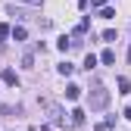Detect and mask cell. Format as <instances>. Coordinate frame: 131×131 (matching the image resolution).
I'll use <instances>...</instances> for the list:
<instances>
[{
	"label": "cell",
	"instance_id": "obj_4",
	"mask_svg": "<svg viewBox=\"0 0 131 131\" xmlns=\"http://www.w3.org/2000/svg\"><path fill=\"white\" fill-rule=\"evenodd\" d=\"M9 38H13V41H25V38H28V31H25L22 25H16V28H9Z\"/></svg>",
	"mask_w": 131,
	"mask_h": 131
},
{
	"label": "cell",
	"instance_id": "obj_18",
	"mask_svg": "<svg viewBox=\"0 0 131 131\" xmlns=\"http://www.w3.org/2000/svg\"><path fill=\"white\" fill-rule=\"evenodd\" d=\"M0 38H9V25H6V22L0 25Z\"/></svg>",
	"mask_w": 131,
	"mask_h": 131
},
{
	"label": "cell",
	"instance_id": "obj_12",
	"mask_svg": "<svg viewBox=\"0 0 131 131\" xmlns=\"http://www.w3.org/2000/svg\"><path fill=\"white\" fill-rule=\"evenodd\" d=\"M131 91V81L128 78H119V94H128Z\"/></svg>",
	"mask_w": 131,
	"mask_h": 131
},
{
	"label": "cell",
	"instance_id": "obj_17",
	"mask_svg": "<svg viewBox=\"0 0 131 131\" xmlns=\"http://www.w3.org/2000/svg\"><path fill=\"white\" fill-rule=\"evenodd\" d=\"M106 3H109V0H91V6H94V9H100V6H106Z\"/></svg>",
	"mask_w": 131,
	"mask_h": 131
},
{
	"label": "cell",
	"instance_id": "obj_23",
	"mask_svg": "<svg viewBox=\"0 0 131 131\" xmlns=\"http://www.w3.org/2000/svg\"><path fill=\"white\" fill-rule=\"evenodd\" d=\"M128 62H131V47H128Z\"/></svg>",
	"mask_w": 131,
	"mask_h": 131
},
{
	"label": "cell",
	"instance_id": "obj_3",
	"mask_svg": "<svg viewBox=\"0 0 131 131\" xmlns=\"http://www.w3.org/2000/svg\"><path fill=\"white\" fill-rule=\"evenodd\" d=\"M0 78H3V84H9V88H16V84H19V75H16L13 69H3V75H0Z\"/></svg>",
	"mask_w": 131,
	"mask_h": 131
},
{
	"label": "cell",
	"instance_id": "obj_11",
	"mask_svg": "<svg viewBox=\"0 0 131 131\" xmlns=\"http://www.w3.org/2000/svg\"><path fill=\"white\" fill-rule=\"evenodd\" d=\"M22 69H35V56H31V53L22 56Z\"/></svg>",
	"mask_w": 131,
	"mask_h": 131
},
{
	"label": "cell",
	"instance_id": "obj_8",
	"mask_svg": "<svg viewBox=\"0 0 131 131\" xmlns=\"http://www.w3.org/2000/svg\"><path fill=\"white\" fill-rule=\"evenodd\" d=\"M100 62L103 66H112V62H116V53H112V50H103L100 53Z\"/></svg>",
	"mask_w": 131,
	"mask_h": 131
},
{
	"label": "cell",
	"instance_id": "obj_19",
	"mask_svg": "<svg viewBox=\"0 0 131 131\" xmlns=\"http://www.w3.org/2000/svg\"><path fill=\"white\" fill-rule=\"evenodd\" d=\"M22 3H28V6H41L44 0H22Z\"/></svg>",
	"mask_w": 131,
	"mask_h": 131
},
{
	"label": "cell",
	"instance_id": "obj_13",
	"mask_svg": "<svg viewBox=\"0 0 131 131\" xmlns=\"http://www.w3.org/2000/svg\"><path fill=\"white\" fill-rule=\"evenodd\" d=\"M94 66H97V56H94V53H88V56H84V69L91 72V69H94Z\"/></svg>",
	"mask_w": 131,
	"mask_h": 131
},
{
	"label": "cell",
	"instance_id": "obj_22",
	"mask_svg": "<svg viewBox=\"0 0 131 131\" xmlns=\"http://www.w3.org/2000/svg\"><path fill=\"white\" fill-rule=\"evenodd\" d=\"M41 131H53V128H50V125H44V128H41Z\"/></svg>",
	"mask_w": 131,
	"mask_h": 131
},
{
	"label": "cell",
	"instance_id": "obj_6",
	"mask_svg": "<svg viewBox=\"0 0 131 131\" xmlns=\"http://www.w3.org/2000/svg\"><path fill=\"white\" fill-rule=\"evenodd\" d=\"M69 116H72V119H69L72 125H84V109H72Z\"/></svg>",
	"mask_w": 131,
	"mask_h": 131
},
{
	"label": "cell",
	"instance_id": "obj_9",
	"mask_svg": "<svg viewBox=\"0 0 131 131\" xmlns=\"http://www.w3.org/2000/svg\"><path fill=\"white\" fill-rule=\"evenodd\" d=\"M56 72H59V75H72V72H75V66H72V62H59V66H56Z\"/></svg>",
	"mask_w": 131,
	"mask_h": 131
},
{
	"label": "cell",
	"instance_id": "obj_7",
	"mask_svg": "<svg viewBox=\"0 0 131 131\" xmlns=\"http://www.w3.org/2000/svg\"><path fill=\"white\" fill-rule=\"evenodd\" d=\"M78 97H81V88L78 84H69V88H66V100H78Z\"/></svg>",
	"mask_w": 131,
	"mask_h": 131
},
{
	"label": "cell",
	"instance_id": "obj_20",
	"mask_svg": "<svg viewBox=\"0 0 131 131\" xmlns=\"http://www.w3.org/2000/svg\"><path fill=\"white\" fill-rule=\"evenodd\" d=\"M122 116H125V119H128V122H131V106H128V109H125V112H122Z\"/></svg>",
	"mask_w": 131,
	"mask_h": 131
},
{
	"label": "cell",
	"instance_id": "obj_16",
	"mask_svg": "<svg viewBox=\"0 0 131 131\" xmlns=\"http://www.w3.org/2000/svg\"><path fill=\"white\" fill-rule=\"evenodd\" d=\"M103 41H106V44H112V41H116V31L106 28V31H103Z\"/></svg>",
	"mask_w": 131,
	"mask_h": 131
},
{
	"label": "cell",
	"instance_id": "obj_2",
	"mask_svg": "<svg viewBox=\"0 0 131 131\" xmlns=\"http://www.w3.org/2000/svg\"><path fill=\"white\" fill-rule=\"evenodd\" d=\"M47 109H50V122H53V125H69V122H66V112H62L59 106H53V103H50Z\"/></svg>",
	"mask_w": 131,
	"mask_h": 131
},
{
	"label": "cell",
	"instance_id": "obj_15",
	"mask_svg": "<svg viewBox=\"0 0 131 131\" xmlns=\"http://www.w3.org/2000/svg\"><path fill=\"white\" fill-rule=\"evenodd\" d=\"M116 16V9H109V6H100V19H112Z\"/></svg>",
	"mask_w": 131,
	"mask_h": 131
},
{
	"label": "cell",
	"instance_id": "obj_5",
	"mask_svg": "<svg viewBox=\"0 0 131 131\" xmlns=\"http://www.w3.org/2000/svg\"><path fill=\"white\" fill-rule=\"evenodd\" d=\"M91 28V16H84V19H81L78 25H75V38H81V35H84V31Z\"/></svg>",
	"mask_w": 131,
	"mask_h": 131
},
{
	"label": "cell",
	"instance_id": "obj_10",
	"mask_svg": "<svg viewBox=\"0 0 131 131\" xmlns=\"http://www.w3.org/2000/svg\"><path fill=\"white\" fill-rule=\"evenodd\" d=\"M0 112H3V116H9V119H13V116H19L22 109H19V106H0Z\"/></svg>",
	"mask_w": 131,
	"mask_h": 131
},
{
	"label": "cell",
	"instance_id": "obj_1",
	"mask_svg": "<svg viewBox=\"0 0 131 131\" xmlns=\"http://www.w3.org/2000/svg\"><path fill=\"white\" fill-rule=\"evenodd\" d=\"M106 103H109V91L100 81H94V88H91V109H106Z\"/></svg>",
	"mask_w": 131,
	"mask_h": 131
},
{
	"label": "cell",
	"instance_id": "obj_21",
	"mask_svg": "<svg viewBox=\"0 0 131 131\" xmlns=\"http://www.w3.org/2000/svg\"><path fill=\"white\" fill-rule=\"evenodd\" d=\"M94 131H109V128H106V125H97V128H94Z\"/></svg>",
	"mask_w": 131,
	"mask_h": 131
},
{
	"label": "cell",
	"instance_id": "obj_14",
	"mask_svg": "<svg viewBox=\"0 0 131 131\" xmlns=\"http://www.w3.org/2000/svg\"><path fill=\"white\" fill-rule=\"evenodd\" d=\"M56 47L66 53V50H72V41H69V38H59V44H56Z\"/></svg>",
	"mask_w": 131,
	"mask_h": 131
}]
</instances>
